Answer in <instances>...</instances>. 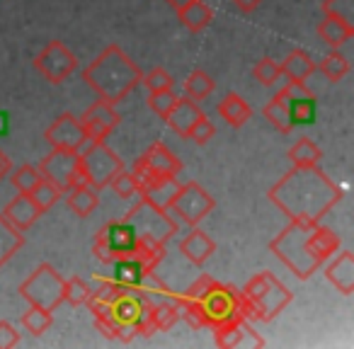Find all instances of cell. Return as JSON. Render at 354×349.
Here are the masks:
<instances>
[{
	"label": "cell",
	"mask_w": 354,
	"mask_h": 349,
	"mask_svg": "<svg viewBox=\"0 0 354 349\" xmlns=\"http://www.w3.org/2000/svg\"><path fill=\"white\" fill-rule=\"evenodd\" d=\"M267 199L294 223H320L342 199V189L315 167H294L267 192Z\"/></svg>",
	"instance_id": "cell-1"
},
{
	"label": "cell",
	"mask_w": 354,
	"mask_h": 349,
	"mask_svg": "<svg viewBox=\"0 0 354 349\" xmlns=\"http://www.w3.org/2000/svg\"><path fill=\"white\" fill-rule=\"evenodd\" d=\"M342 240L328 226L320 223H294L291 221L274 240L270 250L299 276L301 281L310 279L318 267H323L335 252L339 250Z\"/></svg>",
	"instance_id": "cell-2"
},
{
	"label": "cell",
	"mask_w": 354,
	"mask_h": 349,
	"mask_svg": "<svg viewBox=\"0 0 354 349\" xmlns=\"http://www.w3.org/2000/svg\"><path fill=\"white\" fill-rule=\"evenodd\" d=\"M141 68L119 44H109L95 61L83 68V80L104 102L119 104L129 93L141 85Z\"/></svg>",
	"instance_id": "cell-3"
},
{
	"label": "cell",
	"mask_w": 354,
	"mask_h": 349,
	"mask_svg": "<svg viewBox=\"0 0 354 349\" xmlns=\"http://www.w3.org/2000/svg\"><path fill=\"white\" fill-rule=\"evenodd\" d=\"M187 299L194 301V305L199 308L204 328H218V325L228 323V320L236 318H248V305L243 299V291L236 289L231 284H221L214 276L202 274L187 291H185Z\"/></svg>",
	"instance_id": "cell-4"
},
{
	"label": "cell",
	"mask_w": 354,
	"mask_h": 349,
	"mask_svg": "<svg viewBox=\"0 0 354 349\" xmlns=\"http://www.w3.org/2000/svg\"><path fill=\"white\" fill-rule=\"evenodd\" d=\"M241 291L243 299H245L250 320H260V323H272L294 299L291 291L272 272L255 274Z\"/></svg>",
	"instance_id": "cell-5"
},
{
	"label": "cell",
	"mask_w": 354,
	"mask_h": 349,
	"mask_svg": "<svg viewBox=\"0 0 354 349\" xmlns=\"http://www.w3.org/2000/svg\"><path fill=\"white\" fill-rule=\"evenodd\" d=\"M64 276L56 272L54 265L41 262L30 276L20 284V296L30 305H39L46 310H56L64 303Z\"/></svg>",
	"instance_id": "cell-6"
},
{
	"label": "cell",
	"mask_w": 354,
	"mask_h": 349,
	"mask_svg": "<svg viewBox=\"0 0 354 349\" xmlns=\"http://www.w3.org/2000/svg\"><path fill=\"white\" fill-rule=\"evenodd\" d=\"M90 146L80 153V178L85 185L104 189L117 172L124 170V160L107 146V141H88Z\"/></svg>",
	"instance_id": "cell-7"
},
{
	"label": "cell",
	"mask_w": 354,
	"mask_h": 349,
	"mask_svg": "<svg viewBox=\"0 0 354 349\" xmlns=\"http://www.w3.org/2000/svg\"><path fill=\"white\" fill-rule=\"evenodd\" d=\"M138 247V233L127 218L122 221H107L97 231L93 243V255L102 265H112L114 260L124 255H131Z\"/></svg>",
	"instance_id": "cell-8"
},
{
	"label": "cell",
	"mask_w": 354,
	"mask_h": 349,
	"mask_svg": "<svg viewBox=\"0 0 354 349\" xmlns=\"http://www.w3.org/2000/svg\"><path fill=\"white\" fill-rule=\"evenodd\" d=\"M124 218L136 228L138 238L160 243V245H167V240H170L172 236H177V228H180L175 218L170 216V211L153 207L146 199H141L136 207L129 209Z\"/></svg>",
	"instance_id": "cell-9"
},
{
	"label": "cell",
	"mask_w": 354,
	"mask_h": 349,
	"mask_svg": "<svg viewBox=\"0 0 354 349\" xmlns=\"http://www.w3.org/2000/svg\"><path fill=\"white\" fill-rule=\"evenodd\" d=\"M214 207H216V202H214V197L202 185L185 182V185H180V189H177L175 199H172L167 211L172 214L175 221H183L192 228V226H199V223L214 211Z\"/></svg>",
	"instance_id": "cell-10"
},
{
	"label": "cell",
	"mask_w": 354,
	"mask_h": 349,
	"mask_svg": "<svg viewBox=\"0 0 354 349\" xmlns=\"http://www.w3.org/2000/svg\"><path fill=\"white\" fill-rule=\"evenodd\" d=\"M37 167H39L41 178L56 185L64 194L78 182H83V178H80V151L51 148V153H46Z\"/></svg>",
	"instance_id": "cell-11"
},
{
	"label": "cell",
	"mask_w": 354,
	"mask_h": 349,
	"mask_svg": "<svg viewBox=\"0 0 354 349\" xmlns=\"http://www.w3.org/2000/svg\"><path fill=\"white\" fill-rule=\"evenodd\" d=\"M35 68L44 80H49L51 85H59L64 80H68L78 68V59L75 54L59 39H51L39 54L35 56Z\"/></svg>",
	"instance_id": "cell-12"
},
{
	"label": "cell",
	"mask_w": 354,
	"mask_h": 349,
	"mask_svg": "<svg viewBox=\"0 0 354 349\" xmlns=\"http://www.w3.org/2000/svg\"><path fill=\"white\" fill-rule=\"evenodd\" d=\"M183 167H185L183 160H180L165 143L156 141V143H151V148H148L141 158H136L131 172H133V178L138 180V187H141L153 175H180Z\"/></svg>",
	"instance_id": "cell-13"
},
{
	"label": "cell",
	"mask_w": 354,
	"mask_h": 349,
	"mask_svg": "<svg viewBox=\"0 0 354 349\" xmlns=\"http://www.w3.org/2000/svg\"><path fill=\"white\" fill-rule=\"evenodd\" d=\"M44 138L51 148H66V151H83L88 143V133H85L83 124L71 112L59 114L44 131Z\"/></svg>",
	"instance_id": "cell-14"
},
{
	"label": "cell",
	"mask_w": 354,
	"mask_h": 349,
	"mask_svg": "<svg viewBox=\"0 0 354 349\" xmlns=\"http://www.w3.org/2000/svg\"><path fill=\"white\" fill-rule=\"evenodd\" d=\"M83 124L85 133H88V141H107L109 133L117 129V124L122 122L117 112V104L104 102L97 97V102H93L83 112V117H78Z\"/></svg>",
	"instance_id": "cell-15"
},
{
	"label": "cell",
	"mask_w": 354,
	"mask_h": 349,
	"mask_svg": "<svg viewBox=\"0 0 354 349\" xmlns=\"http://www.w3.org/2000/svg\"><path fill=\"white\" fill-rule=\"evenodd\" d=\"M214 342L221 349H236V347H265V339L255 332V328L250 325L248 318H236L228 320V323L214 328Z\"/></svg>",
	"instance_id": "cell-16"
},
{
	"label": "cell",
	"mask_w": 354,
	"mask_h": 349,
	"mask_svg": "<svg viewBox=\"0 0 354 349\" xmlns=\"http://www.w3.org/2000/svg\"><path fill=\"white\" fill-rule=\"evenodd\" d=\"M177 189H180L177 175H153L151 180H146V182L138 187V197L146 199V202L153 204V207L165 209L167 211L172 199H175Z\"/></svg>",
	"instance_id": "cell-17"
},
{
	"label": "cell",
	"mask_w": 354,
	"mask_h": 349,
	"mask_svg": "<svg viewBox=\"0 0 354 349\" xmlns=\"http://www.w3.org/2000/svg\"><path fill=\"white\" fill-rule=\"evenodd\" d=\"M279 68H281V78H286V83H289L291 88L306 90V80L315 73V61L310 59L308 51L294 49L281 61Z\"/></svg>",
	"instance_id": "cell-18"
},
{
	"label": "cell",
	"mask_w": 354,
	"mask_h": 349,
	"mask_svg": "<svg viewBox=\"0 0 354 349\" xmlns=\"http://www.w3.org/2000/svg\"><path fill=\"white\" fill-rule=\"evenodd\" d=\"M325 279L335 286L342 296L354 291V255L349 250L335 252V260L325 267Z\"/></svg>",
	"instance_id": "cell-19"
},
{
	"label": "cell",
	"mask_w": 354,
	"mask_h": 349,
	"mask_svg": "<svg viewBox=\"0 0 354 349\" xmlns=\"http://www.w3.org/2000/svg\"><path fill=\"white\" fill-rule=\"evenodd\" d=\"M202 107H199V102H194V100H189L187 95L185 97H177L175 104H172L170 114L165 117V124L172 129V131L177 133L180 138H187L189 129H192V124L197 122L199 117H202Z\"/></svg>",
	"instance_id": "cell-20"
},
{
	"label": "cell",
	"mask_w": 354,
	"mask_h": 349,
	"mask_svg": "<svg viewBox=\"0 0 354 349\" xmlns=\"http://www.w3.org/2000/svg\"><path fill=\"white\" fill-rule=\"evenodd\" d=\"M3 216H6L8 221L17 228V231L27 233L37 221H39L41 211L37 209V204L32 202L30 194H17V197H12L10 202L6 204V209H3Z\"/></svg>",
	"instance_id": "cell-21"
},
{
	"label": "cell",
	"mask_w": 354,
	"mask_h": 349,
	"mask_svg": "<svg viewBox=\"0 0 354 349\" xmlns=\"http://www.w3.org/2000/svg\"><path fill=\"white\" fill-rule=\"evenodd\" d=\"M180 252H183L192 265L199 267V265H204V262H209V257L216 252V243H214L212 236L204 233L202 228L192 226V231L180 240Z\"/></svg>",
	"instance_id": "cell-22"
},
{
	"label": "cell",
	"mask_w": 354,
	"mask_h": 349,
	"mask_svg": "<svg viewBox=\"0 0 354 349\" xmlns=\"http://www.w3.org/2000/svg\"><path fill=\"white\" fill-rule=\"evenodd\" d=\"M289 117L294 126H310V124H315V119H318V100L308 90L291 88Z\"/></svg>",
	"instance_id": "cell-23"
},
{
	"label": "cell",
	"mask_w": 354,
	"mask_h": 349,
	"mask_svg": "<svg viewBox=\"0 0 354 349\" xmlns=\"http://www.w3.org/2000/svg\"><path fill=\"white\" fill-rule=\"evenodd\" d=\"M289 93H291V85L281 88L270 102L265 104L262 114L265 119L277 129L279 133H291L294 131V124H291V117H289Z\"/></svg>",
	"instance_id": "cell-24"
},
{
	"label": "cell",
	"mask_w": 354,
	"mask_h": 349,
	"mask_svg": "<svg viewBox=\"0 0 354 349\" xmlns=\"http://www.w3.org/2000/svg\"><path fill=\"white\" fill-rule=\"evenodd\" d=\"M175 10H177V20H180V25L187 27V30L194 32V35L202 32V30H207L214 20L212 6H207L204 0H189V3H185V6L175 8Z\"/></svg>",
	"instance_id": "cell-25"
},
{
	"label": "cell",
	"mask_w": 354,
	"mask_h": 349,
	"mask_svg": "<svg viewBox=\"0 0 354 349\" xmlns=\"http://www.w3.org/2000/svg\"><path fill=\"white\" fill-rule=\"evenodd\" d=\"M315 32H318V37L330 46V49H339V46H344L354 37V25L339 20V17L325 15L323 20L318 22Z\"/></svg>",
	"instance_id": "cell-26"
},
{
	"label": "cell",
	"mask_w": 354,
	"mask_h": 349,
	"mask_svg": "<svg viewBox=\"0 0 354 349\" xmlns=\"http://www.w3.org/2000/svg\"><path fill=\"white\" fill-rule=\"evenodd\" d=\"M97 204H100V192L85 182H78L75 187H71L66 192V207L78 218H88L97 209Z\"/></svg>",
	"instance_id": "cell-27"
},
{
	"label": "cell",
	"mask_w": 354,
	"mask_h": 349,
	"mask_svg": "<svg viewBox=\"0 0 354 349\" xmlns=\"http://www.w3.org/2000/svg\"><path fill=\"white\" fill-rule=\"evenodd\" d=\"M216 112L221 114L223 122H226L228 126H233V129L245 126V124L250 122V117H252L250 104H248L245 100H243L241 95H236V93H228L226 97L218 102Z\"/></svg>",
	"instance_id": "cell-28"
},
{
	"label": "cell",
	"mask_w": 354,
	"mask_h": 349,
	"mask_svg": "<svg viewBox=\"0 0 354 349\" xmlns=\"http://www.w3.org/2000/svg\"><path fill=\"white\" fill-rule=\"evenodd\" d=\"M27 238L22 231H17L3 214H0V267H6L17 252L25 247Z\"/></svg>",
	"instance_id": "cell-29"
},
{
	"label": "cell",
	"mask_w": 354,
	"mask_h": 349,
	"mask_svg": "<svg viewBox=\"0 0 354 349\" xmlns=\"http://www.w3.org/2000/svg\"><path fill=\"white\" fill-rule=\"evenodd\" d=\"M323 158V151L315 141L310 138H299L294 146L289 148V160L294 167H315Z\"/></svg>",
	"instance_id": "cell-30"
},
{
	"label": "cell",
	"mask_w": 354,
	"mask_h": 349,
	"mask_svg": "<svg viewBox=\"0 0 354 349\" xmlns=\"http://www.w3.org/2000/svg\"><path fill=\"white\" fill-rule=\"evenodd\" d=\"M20 323H22V328H25V332H30L32 337H39V334H44L46 330L51 328V323H54V310L30 305V308L22 313Z\"/></svg>",
	"instance_id": "cell-31"
},
{
	"label": "cell",
	"mask_w": 354,
	"mask_h": 349,
	"mask_svg": "<svg viewBox=\"0 0 354 349\" xmlns=\"http://www.w3.org/2000/svg\"><path fill=\"white\" fill-rule=\"evenodd\" d=\"M175 296V294H172ZM172 296H167V299H162L160 303H153L151 308V323H153V330L156 332H165V330H170L172 325L180 320V310H177L175 301H172Z\"/></svg>",
	"instance_id": "cell-32"
},
{
	"label": "cell",
	"mask_w": 354,
	"mask_h": 349,
	"mask_svg": "<svg viewBox=\"0 0 354 349\" xmlns=\"http://www.w3.org/2000/svg\"><path fill=\"white\" fill-rule=\"evenodd\" d=\"M214 88H216L214 78L207 70H199V68L192 70L189 78L185 80V95H187L189 100H194V102H204V100L214 93Z\"/></svg>",
	"instance_id": "cell-33"
},
{
	"label": "cell",
	"mask_w": 354,
	"mask_h": 349,
	"mask_svg": "<svg viewBox=\"0 0 354 349\" xmlns=\"http://www.w3.org/2000/svg\"><path fill=\"white\" fill-rule=\"evenodd\" d=\"M315 70H320L328 83H339V80L349 73V61H347V56H342L337 49H333L330 54L323 56V61L315 66Z\"/></svg>",
	"instance_id": "cell-34"
},
{
	"label": "cell",
	"mask_w": 354,
	"mask_h": 349,
	"mask_svg": "<svg viewBox=\"0 0 354 349\" xmlns=\"http://www.w3.org/2000/svg\"><path fill=\"white\" fill-rule=\"evenodd\" d=\"M10 182H12V187L17 189L20 194H30L32 189L39 185V180H41V172H39V167L37 165H20V167H15V170H10Z\"/></svg>",
	"instance_id": "cell-35"
},
{
	"label": "cell",
	"mask_w": 354,
	"mask_h": 349,
	"mask_svg": "<svg viewBox=\"0 0 354 349\" xmlns=\"http://www.w3.org/2000/svg\"><path fill=\"white\" fill-rule=\"evenodd\" d=\"M30 197H32V202L37 204V209H39V211L44 214V211H49V209L54 207V204L59 202L61 197H64V192H61V189L56 187V185H51L49 180L41 178L39 185H37V187L30 192Z\"/></svg>",
	"instance_id": "cell-36"
},
{
	"label": "cell",
	"mask_w": 354,
	"mask_h": 349,
	"mask_svg": "<svg viewBox=\"0 0 354 349\" xmlns=\"http://www.w3.org/2000/svg\"><path fill=\"white\" fill-rule=\"evenodd\" d=\"M90 294H93V289H90L88 281L80 279V276H68V279L64 281V301L68 305H73V308L88 303Z\"/></svg>",
	"instance_id": "cell-37"
},
{
	"label": "cell",
	"mask_w": 354,
	"mask_h": 349,
	"mask_svg": "<svg viewBox=\"0 0 354 349\" xmlns=\"http://www.w3.org/2000/svg\"><path fill=\"white\" fill-rule=\"evenodd\" d=\"M95 281H97V286L93 289V294H90V299L97 301V303H104V305H112L114 301L119 299V296L124 294V286L117 284V281L112 279V276H107V279H102V276H95Z\"/></svg>",
	"instance_id": "cell-38"
},
{
	"label": "cell",
	"mask_w": 354,
	"mask_h": 349,
	"mask_svg": "<svg viewBox=\"0 0 354 349\" xmlns=\"http://www.w3.org/2000/svg\"><path fill=\"white\" fill-rule=\"evenodd\" d=\"M252 78H255L260 85H265V88H272V85L281 78L279 64H277L274 59H270V56H265V59H260L255 66H252Z\"/></svg>",
	"instance_id": "cell-39"
},
{
	"label": "cell",
	"mask_w": 354,
	"mask_h": 349,
	"mask_svg": "<svg viewBox=\"0 0 354 349\" xmlns=\"http://www.w3.org/2000/svg\"><path fill=\"white\" fill-rule=\"evenodd\" d=\"M107 187H112L114 194H117L119 199H131V197H136V194H138V180L133 178V172L122 170V172H117V175H114L112 182H109Z\"/></svg>",
	"instance_id": "cell-40"
},
{
	"label": "cell",
	"mask_w": 354,
	"mask_h": 349,
	"mask_svg": "<svg viewBox=\"0 0 354 349\" xmlns=\"http://www.w3.org/2000/svg\"><path fill=\"white\" fill-rule=\"evenodd\" d=\"M141 83L146 85L148 93H160V90H172V85H175V80H172V75L167 73L165 68H151L148 73H143Z\"/></svg>",
	"instance_id": "cell-41"
},
{
	"label": "cell",
	"mask_w": 354,
	"mask_h": 349,
	"mask_svg": "<svg viewBox=\"0 0 354 349\" xmlns=\"http://www.w3.org/2000/svg\"><path fill=\"white\" fill-rule=\"evenodd\" d=\"M177 95L172 90H160V93H148V107L165 122V117L170 114L172 104H175Z\"/></svg>",
	"instance_id": "cell-42"
},
{
	"label": "cell",
	"mask_w": 354,
	"mask_h": 349,
	"mask_svg": "<svg viewBox=\"0 0 354 349\" xmlns=\"http://www.w3.org/2000/svg\"><path fill=\"white\" fill-rule=\"evenodd\" d=\"M323 12L354 25V0H325Z\"/></svg>",
	"instance_id": "cell-43"
},
{
	"label": "cell",
	"mask_w": 354,
	"mask_h": 349,
	"mask_svg": "<svg viewBox=\"0 0 354 349\" xmlns=\"http://www.w3.org/2000/svg\"><path fill=\"white\" fill-rule=\"evenodd\" d=\"M214 133H216V129H214V124L209 122L207 114H202V117L197 119V122L192 124V129H189L187 138L194 143H199V146H204V143H209L214 138Z\"/></svg>",
	"instance_id": "cell-44"
},
{
	"label": "cell",
	"mask_w": 354,
	"mask_h": 349,
	"mask_svg": "<svg viewBox=\"0 0 354 349\" xmlns=\"http://www.w3.org/2000/svg\"><path fill=\"white\" fill-rule=\"evenodd\" d=\"M20 332H17V328L12 323H8V320H0V349H12L20 344Z\"/></svg>",
	"instance_id": "cell-45"
},
{
	"label": "cell",
	"mask_w": 354,
	"mask_h": 349,
	"mask_svg": "<svg viewBox=\"0 0 354 349\" xmlns=\"http://www.w3.org/2000/svg\"><path fill=\"white\" fill-rule=\"evenodd\" d=\"M233 6H236V10L250 15V12H255L262 6V0H233Z\"/></svg>",
	"instance_id": "cell-46"
},
{
	"label": "cell",
	"mask_w": 354,
	"mask_h": 349,
	"mask_svg": "<svg viewBox=\"0 0 354 349\" xmlns=\"http://www.w3.org/2000/svg\"><path fill=\"white\" fill-rule=\"evenodd\" d=\"M10 170H12V160L8 158V153L0 148V182H3V180L10 175Z\"/></svg>",
	"instance_id": "cell-47"
},
{
	"label": "cell",
	"mask_w": 354,
	"mask_h": 349,
	"mask_svg": "<svg viewBox=\"0 0 354 349\" xmlns=\"http://www.w3.org/2000/svg\"><path fill=\"white\" fill-rule=\"evenodd\" d=\"M8 129H10V119H8V112H0V138L6 136Z\"/></svg>",
	"instance_id": "cell-48"
},
{
	"label": "cell",
	"mask_w": 354,
	"mask_h": 349,
	"mask_svg": "<svg viewBox=\"0 0 354 349\" xmlns=\"http://www.w3.org/2000/svg\"><path fill=\"white\" fill-rule=\"evenodd\" d=\"M165 3H170L172 8H180V6H185V3H189V0H165Z\"/></svg>",
	"instance_id": "cell-49"
}]
</instances>
